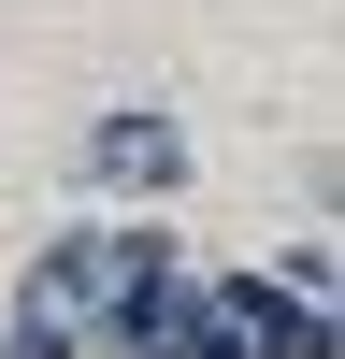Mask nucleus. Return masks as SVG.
<instances>
[{"instance_id": "nucleus-4", "label": "nucleus", "mask_w": 345, "mask_h": 359, "mask_svg": "<svg viewBox=\"0 0 345 359\" xmlns=\"http://www.w3.org/2000/svg\"><path fill=\"white\" fill-rule=\"evenodd\" d=\"M187 331H201V273L172 259V273H144L130 302L86 316V359H187Z\"/></svg>"}, {"instance_id": "nucleus-2", "label": "nucleus", "mask_w": 345, "mask_h": 359, "mask_svg": "<svg viewBox=\"0 0 345 359\" xmlns=\"http://www.w3.org/2000/svg\"><path fill=\"white\" fill-rule=\"evenodd\" d=\"M72 187L86 201H144V216H172L187 201V130H172L158 101H101L72 130Z\"/></svg>"}, {"instance_id": "nucleus-3", "label": "nucleus", "mask_w": 345, "mask_h": 359, "mask_svg": "<svg viewBox=\"0 0 345 359\" xmlns=\"http://www.w3.org/2000/svg\"><path fill=\"white\" fill-rule=\"evenodd\" d=\"M201 287H216V316L245 331V359H345L331 302H316V287H288L273 259H245V273H201Z\"/></svg>"}, {"instance_id": "nucleus-5", "label": "nucleus", "mask_w": 345, "mask_h": 359, "mask_svg": "<svg viewBox=\"0 0 345 359\" xmlns=\"http://www.w3.org/2000/svg\"><path fill=\"white\" fill-rule=\"evenodd\" d=\"M0 359H86V316H58L43 287H15V316H0Z\"/></svg>"}, {"instance_id": "nucleus-1", "label": "nucleus", "mask_w": 345, "mask_h": 359, "mask_svg": "<svg viewBox=\"0 0 345 359\" xmlns=\"http://www.w3.org/2000/svg\"><path fill=\"white\" fill-rule=\"evenodd\" d=\"M172 259H187V245H172L144 201H115V216H72V230H43V259H29L15 287H43L58 316H101V302H130L144 273H172Z\"/></svg>"}]
</instances>
